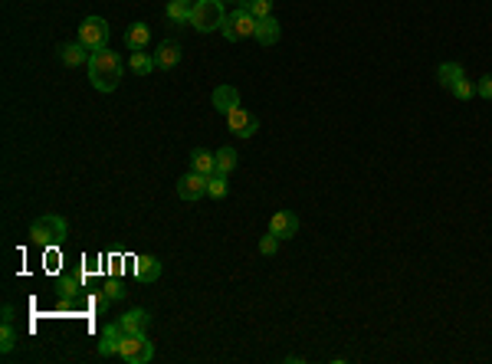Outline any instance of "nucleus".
Listing matches in <instances>:
<instances>
[{
    "label": "nucleus",
    "instance_id": "9d476101",
    "mask_svg": "<svg viewBox=\"0 0 492 364\" xmlns=\"http://www.w3.org/2000/svg\"><path fill=\"white\" fill-rule=\"evenodd\" d=\"M122 338H125L122 325H119V322H109V325L102 328V338H99V355H102V358H115V355H119Z\"/></svg>",
    "mask_w": 492,
    "mask_h": 364
},
{
    "label": "nucleus",
    "instance_id": "2eb2a0df",
    "mask_svg": "<svg viewBox=\"0 0 492 364\" xmlns=\"http://www.w3.org/2000/svg\"><path fill=\"white\" fill-rule=\"evenodd\" d=\"M148 322H151V315L144 312V309H128V312L119 318V325H122V331H125V335L148 331Z\"/></svg>",
    "mask_w": 492,
    "mask_h": 364
},
{
    "label": "nucleus",
    "instance_id": "a878e982",
    "mask_svg": "<svg viewBox=\"0 0 492 364\" xmlns=\"http://www.w3.org/2000/svg\"><path fill=\"white\" fill-rule=\"evenodd\" d=\"M250 14H253L256 20H263V17H272V0H246L243 4Z\"/></svg>",
    "mask_w": 492,
    "mask_h": 364
},
{
    "label": "nucleus",
    "instance_id": "9b49d317",
    "mask_svg": "<svg viewBox=\"0 0 492 364\" xmlns=\"http://www.w3.org/2000/svg\"><path fill=\"white\" fill-rule=\"evenodd\" d=\"M256 43L260 46H276L282 36V23L276 17H263V20H256Z\"/></svg>",
    "mask_w": 492,
    "mask_h": 364
},
{
    "label": "nucleus",
    "instance_id": "6e6552de",
    "mask_svg": "<svg viewBox=\"0 0 492 364\" xmlns=\"http://www.w3.org/2000/svg\"><path fill=\"white\" fill-rule=\"evenodd\" d=\"M269 233H276L279 240H292L299 233V217L292 210H276L269 217Z\"/></svg>",
    "mask_w": 492,
    "mask_h": 364
},
{
    "label": "nucleus",
    "instance_id": "f8f14e48",
    "mask_svg": "<svg viewBox=\"0 0 492 364\" xmlns=\"http://www.w3.org/2000/svg\"><path fill=\"white\" fill-rule=\"evenodd\" d=\"M210 102H213V109L220 112V115H227V112H233L240 105V89L237 85H217Z\"/></svg>",
    "mask_w": 492,
    "mask_h": 364
},
{
    "label": "nucleus",
    "instance_id": "7c9ffc66",
    "mask_svg": "<svg viewBox=\"0 0 492 364\" xmlns=\"http://www.w3.org/2000/svg\"><path fill=\"white\" fill-rule=\"evenodd\" d=\"M14 305H4V312H0V322H14Z\"/></svg>",
    "mask_w": 492,
    "mask_h": 364
},
{
    "label": "nucleus",
    "instance_id": "0eeeda50",
    "mask_svg": "<svg viewBox=\"0 0 492 364\" xmlns=\"http://www.w3.org/2000/svg\"><path fill=\"white\" fill-rule=\"evenodd\" d=\"M223 119H227V128H230V132H233L237 138H253L256 132H260V119H256L253 112H246L243 105H237L233 112H227Z\"/></svg>",
    "mask_w": 492,
    "mask_h": 364
},
{
    "label": "nucleus",
    "instance_id": "423d86ee",
    "mask_svg": "<svg viewBox=\"0 0 492 364\" xmlns=\"http://www.w3.org/2000/svg\"><path fill=\"white\" fill-rule=\"evenodd\" d=\"M82 46H89V50H102V46H109V23H105L102 17H85L82 23H79V36H76Z\"/></svg>",
    "mask_w": 492,
    "mask_h": 364
},
{
    "label": "nucleus",
    "instance_id": "7ed1b4c3",
    "mask_svg": "<svg viewBox=\"0 0 492 364\" xmlns=\"http://www.w3.org/2000/svg\"><path fill=\"white\" fill-rule=\"evenodd\" d=\"M223 20H227V10H223V0H197L191 7V26L197 33H213L220 30Z\"/></svg>",
    "mask_w": 492,
    "mask_h": 364
},
{
    "label": "nucleus",
    "instance_id": "ddd939ff",
    "mask_svg": "<svg viewBox=\"0 0 492 364\" xmlns=\"http://www.w3.org/2000/svg\"><path fill=\"white\" fill-rule=\"evenodd\" d=\"M178 63H181V43H174V40L158 43V50H154V66L158 69H174Z\"/></svg>",
    "mask_w": 492,
    "mask_h": 364
},
{
    "label": "nucleus",
    "instance_id": "4468645a",
    "mask_svg": "<svg viewBox=\"0 0 492 364\" xmlns=\"http://www.w3.org/2000/svg\"><path fill=\"white\" fill-rule=\"evenodd\" d=\"M148 43H151V26H148V23H141V20H138V23H132V26L125 30V46H128L132 53L144 50Z\"/></svg>",
    "mask_w": 492,
    "mask_h": 364
},
{
    "label": "nucleus",
    "instance_id": "f257e3e1",
    "mask_svg": "<svg viewBox=\"0 0 492 364\" xmlns=\"http://www.w3.org/2000/svg\"><path fill=\"white\" fill-rule=\"evenodd\" d=\"M89 82L99 89V92H115L122 82V76H125V66H122V56L119 53H112L109 46H102V50H92V56H89Z\"/></svg>",
    "mask_w": 492,
    "mask_h": 364
},
{
    "label": "nucleus",
    "instance_id": "aec40b11",
    "mask_svg": "<svg viewBox=\"0 0 492 364\" xmlns=\"http://www.w3.org/2000/svg\"><path fill=\"white\" fill-rule=\"evenodd\" d=\"M128 69H132L135 76H151V69H158V66H154V56H151V53L138 50V53H132V56H128Z\"/></svg>",
    "mask_w": 492,
    "mask_h": 364
},
{
    "label": "nucleus",
    "instance_id": "39448f33",
    "mask_svg": "<svg viewBox=\"0 0 492 364\" xmlns=\"http://www.w3.org/2000/svg\"><path fill=\"white\" fill-rule=\"evenodd\" d=\"M119 358L128 364H148L154 358V341L148 338V331H135V335H125L119 345Z\"/></svg>",
    "mask_w": 492,
    "mask_h": 364
},
{
    "label": "nucleus",
    "instance_id": "bb28decb",
    "mask_svg": "<svg viewBox=\"0 0 492 364\" xmlns=\"http://www.w3.org/2000/svg\"><path fill=\"white\" fill-rule=\"evenodd\" d=\"M450 92H453V99H459V102H469V99H473V95H476V82H469V79L463 76V79H459V82L450 89Z\"/></svg>",
    "mask_w": 492,
    "mask_h": 364
},
{
    "label": "nucleus",
    "instance_id": "a211bd4d",
    "mask_svg": "<svg viewBox=\"0 0 492 364\" xmlns=\"http://www.w3.org/2000/svg\"><path fill=\"white\" fill-rule=\"evenodd\" d=\"M89 56H92V50H89V46H82V43H66V46H63V63H66V66H82V63H89Z\"/></svg>",
    "mask_w": 492,
    "mask_h": 364
},
{
    "label": "nucleus",
    "instance_id": "f03ea898",
    "mask_svg": "<svg viewBox=\"0 0 492 364\" xmlns=\"http://www.w3.org/2000/svg\"><path fill=\"white\" fill-rule=\"evenodd\" d=\"M66 237H69V223L63 220L60 213H46V217L33 220V227H30V240H33L36 246H43V250L63 246Z\"/></svg>",
    "mask_w": 492,
    "mask_h": 364
},
{
    "label": "nucleus",
    "instance_id": "4be33fe9",
    "mask_svg": "<svg viewBox=\"0 0 492 364\" xmlns=\"http://www.w3.org/2000/svg\"><path fill=\"white\" fill-rule=\"evenodd\" d=\"M164 17H168L174 26L191 23V7H187V4H181V0H171L168 10H164Z\"/></svg>",
    "mask_w": 492,
    "mask_h": 364
},
{
    "label": "nucleus",
    "instance_id": "5701e85b",
    "mask_svg": "<svg viewBox=\"0 0 492 364\" xmlns=\"http://www.w3.org/2000/svg\"><path fill=\"white\" fill-rule=\"evenodd\" d=\"M227 187H230L227 174H210V178H207V197H213V200H223V197H227Z\"/></svg>",
    "mask_w": 492,
    "mask_h": 364
},
{
    "label": "nucleus",
    "instance_id": "20e7f679",
    "mask_svg": "<svg viewBox=\"0 0 492 364\" xmlns=\"http://www.w3.org/2000/svg\"><path fill=\"white\" fill-rule=\"evenodd\" d=\"M220 33H223V40H227V43L246 40V36L256 33V17L243 7V4H240V7H233L227 14V20H223V26H220Z\"/></svg>",
    "mask_w": 492,
    "mask_h": 364
},
{
    "label": "nucleus",
    "instance_id": "cd10ccee",
    "mask_svg": "<svg viewBox=\"0 0 492 364\" xmlns=\"http://www.w3.org/2000/svg\"><path fill=\"white\" fill-rule=\"evenodd\" d=\"M279 243H282V240L276 237V233H266V237L260 240V253H263V256H276V250H279Z\"/></svg>",
    "mask_w": 492,
    "mask_h": 364
},
{
    "label": "nucleus",
    "instance_id": "f3484780",
    "mask_svg": "<svg viewBox=\"0 0 492 364\" xmlns=\"http://www.w3.org/2000/svg\"><path fill=\"white\" fill-rule=\"evenodd\" d=\"M191 171H197V174H204V178L217 174V154L204 151V148H197V151L191 154Z\"/></svg>",
    "mask_w": 492,
    "mask_h": 364
},
{
    "label": "nucleus",
    "instance_id": "1a4fd4ad",
    "mask_svg": "<svg viewBox=\"0 0 492 364\" xmlns=\"http://www.w3.org/2000/svg\"><path fill=\"white\" fill-rule=\"evenodd\" d=\"M204 194H207V178L204 174L191 171V174H184V178L178 181V197L181 200H200Z\"/></svg>",
    "mask_w": 492,
    "mask_h": 364
},
{
    "label": "nucleus",
    "instance_id": "6ab92c4d",
    "mask_svg": "<svg viewBox=\"0 0 492 364\" xmlns=\"http://www.w3.org/2000/svg\"><path fill=\"white\" fill-rule=\"evenodd\" d=\"M463 76H466V73H463L459 63H440V66H437V82H440L443 89H453Z\"/></svg>",
    "mask_w": 492,
    "mask_h": 364
},
{
    "label": "nucleus",
    "instance_id": "c85d7f7f",
    "mask_svg": "<svg viewBox=\"0 0 492 364\" xmlns=\"http://www.w3.org/2000/svg\"><path fill=\"white\" fill-rule=\"evenodd\" d=\"M125 292H128V289L122 286L119 279H109V282H105V296H109L112 302H119V299H125Z\"/></svg>",
    "mask_w": 492,
    "mask_h": 364
},
{
    "label": "nucleus",
    "instance_id": "dca6fc26",
    "mask_svg": "<svg viewBox=\"0 0 492 364\" xmlns=\"http://www.w3.org/2000/svg\"><path fill=\"white\" fill-rule=\"evenodd\" d=\"M135 276H138V282H154L161 276V259H158V256H138Z\"/></svg>",
    "mask_w": 492,
    "mask_h": 364
},
{
    "label": "nucleus",
    "instance_id": "2f4dec72",
    "mask_svg": "<svg viewBox=\"0 0 492 364\" xmlns=\"http://www.w3.org/2000/svg\"><path fill=\"white\" fill-rule=\"evenodd\" d=\"M181 4H187V7H194V4H197V0H181Z\"/></svg>",
    "mask_w": 492,
    "mask_h": 364
},
{
    "label": "nucleus",
    "instance_id": "c756f323",
    "mask_svg": "<svg viewBox=\"0 0 492 364\" xmlns=\"http://www.w3.org/2000/svg\"><path fill=\"white\" fill-rule=\"evenodd\" d=\"M476 95H479V99H486V102H492V73L476 82Z\"/></svg>",
    "mask_w": 492,
    "mask_h": 364
},
{
    "label": "nucleus",
    "instance_id": "393cba45",
    "mask_svg": "<svg viewBox=\"0 0 492 364\" xmlns=\"http://www.w3.org/2000/svg\"><path fill=\"white\" fill-rule=\"evenodd\" d=\"M17 341H20V335H17V328H14V322H4V328H0V351L10 355V351L17 348Z\"/></svg>",
    "mask_w": 492,
    "mask_h": 364
},
{
    "label": "nucleus",
    "instance_id": "b1692460",
    "mask_svg": "<svg viewBox=\"0 0 492 364\" xmlns=\"http://www.w3.org/2000/svg\"><path fill=\"white\" fill-rule=\"evenodd\" d=\"M79 289H82V279H79V276H63L60 279V302L66 305L69 299H76Z\"/></svg>",
    "mask_w": 492,
    "mask_h": 364
},
{
    "label": "nucleus",
    "instance_id": "412c9836",
    "mask_svg": "<svg viewBox=\"0 0 492 364\" xmlns=\"http://www.w3.org/2000/svg\"><path fill=\"white\" fill-rule=\"evenodd\" d=\"M237 164H240V154L233 151L230 144H227V148H220V151H217V174H227V178H230Z\"/></svg>",
    "mask_w": 492,
    "mask_h": 364
}]
</instances>
